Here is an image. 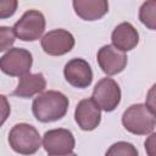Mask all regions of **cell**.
Masks as SVG:
<instances>
[{
    "instance_id": "cell-1",
    "label": "cell",
    "mask_w": 156,
    "mask_h": 156,
    "mask_svg": "<svg viewBox=\"0 0 156 156\" xmlns=\"http://www.w3.org/2000/svg\"><path fill=\"white\" fill-rule=\"evenodd\" d=\"M68 98L57 90L40 93L32 102V112L41 123H49L61 119L68 110Z\"/></svg>"
},
{
    "instance_id": "cell-2",
    "label": "cell",
    "mask_w": 156,
    "mask_h": 156,
    "mask_svg": "<svg viewBox=\"0 0 156 156\" xmlns=\"http://www.w3.org/2000/svg\"><path fill=\"white\" fill-rule=\"evenodd\" d=\"M122 124L127 132L134 135L151 134L156 126L155 111L150 110L145 104L130 105L122 115Z\"/></svg>"
},
{
    "instance_id": "cell-3",
    "label": "cell",
    "mask_w": 156,
    "mask_h": 156,
    "mask_svg": "<svg viewBox=\"0 0 156 156\" xmlns=\"http://www.w3.org/2000/svg\"><path fill=\"white\" fill-rule=\"evenodd\" d=\"M11 149L20 155H34L41 146V138L37 128L29 123H17L9 133Z\"/></svg>"
},
{
    "instance_id": "cell-4",
    "label": "cell",
    "mask_w": 156,
    "mask_h": 156,
    "mask_svg": "<svg viewBox=\"0 0 156 156\" xmlns=\"http://www.w3.org/2000/svg\"><path fill=\"white\" fill-rule=\"evenodd\" d=\"M45 17L39 10H28L13 24L15 37L22 41H35L40 39L45 30Z\"/></svg>"
},
{
    "instance_id": "cell-5",
    "label": "cell",
    "mask_w": 156,
    "mask_h": 156,
    "mask_svg": "<svg viewBox=\"0 0 156 156\" xmlns=\"http://www.w3.org/2000/svg\"><path fill=\"white\" fill-rule=\"evenodd\" d=\"M33 56L23 48H11L0 57V71L10 77H23L30 73Z\"/></svg>"
},
{
    "instance_id": "cell-6",
    "label": "cell",
    "mask_w": 156,
    "mask_h": 156,
    "mask_svg": "<svg viewBox=\"0 0 156 156\" xmlns=\"http://www.w3.org/2000/svg\"><path fill=\"white\" fill-rule=\"evenodd\" d=\"M121 96L122 93L117 82L110 77H105L95 84L90 99L100 110L112 112L119 105Z\"/></svg>"
},
{
    "instance_id": "cell-7",
    "label": "cell",
    "mask_w": 156,
    "mask_h": 156,
    "mask_svg": "<svg viewBox=\"0 0 156 156\" xmlns=\"http://www.w3.org/2000/svg\"><path fill=\"white\" fill-rule=\"evenodd\" d=\"M41 146L49 156H63L73 152L76 139L71 130L66 128H55L45 132L41 139Z\"/></svg>"
},
{
    "instance_id": "cell-8",
    "label": "cell",
    "mask_w": 156,
    "mask_h": 156,
    "mask_svg": "<svg viewBox=\"0 0 156 156\" xmlns=\"http://www.w3.org/2000/svg\"><path fill=\"white\" fill-rule=\"evenodd\" d=\"M76 40L71 32L57 28L49 30L41 38V49L50 56H62L74 48Z\"/></svg>"
},
{
    "instance_id": "cell-9",
    "label": "cell",
    "mask_w": 156,
    "mask_h": 156,
    "mask_svg": "<svg viewBox=\"0 0 156 156\" xmlns=\"http://www.w3.org/2000/svg\"><path fill=\"white\" fill-rule=\"evenodd\" d=\"M65 79L74 88L85 89L93 82V69L88 61L82 57L71 58L63 68Z\"/></svg>"
},
{
    "instance_id": "cell-10",
    "label": "cell",
    "mask_w": 156,
    "mask_h": 156,
    "mask_svg": "<svg viewBox=\"0 0 156 156\" xmlns=\"http://www.w3.org/2000/svg\"><path fill=\"white\" fill-rule=\"evenodd\" d=\"M96 60L101 71L107 76H115L121 73L128 62V57L126 52L117 50L111 44L104 45L99 49Z\"/></svg>"
},
{
    "instance_id": "cell-11",
    "label": "cell",
    "mask_w": 156,
    "mask_h": 156,
    "mask_svg": "<svg viewBox=\"0 0 156 156\" xmlns=\"http://www.w3.org/2000/svg\"><path fill=\"white\" fill-rule=\"evenodd\" d=\"M74 119L82 130L91 132L98 128L101 122V110L90 98L83 99L76 106Z\"/></svg>"
},
{
    "instance_id": "cell-12",
    "label": "cell",
    "mask_w": 156,
    "mask_h": 156,
    "mask_svg": "<svg viewBox=\"0 0 156 156\" xmlns=\"http://www.w3.org/2000/svg\"><path fill=\"white\" fill-rule=\"evenodd\" d=\"M112 46L122 52L133 50L139 43V33L129 22H122L115 27L111 34Z\"/></svg>"
},
{
    "instance_id": "cell-13",
    "label": "cell",
    "mask_w": 156,
    "mask_h": 156,
    "mask_svg": "<svg viewBox=\"0 0 156 156\" xmlns=\"http://www.w3.org/2000/svg\"><path fill=\"white\" fill-rule=\"evenodd\" d=\"M72 6L76 15L84 21H98L108 12L106 0H74Z\"/></svg>"
},
{
    "instance_id": "cell-14",
    "label": "cell",
    "mask_w": 156,
    "mask_h": 156,
    "mask_svg": "<svg viewBox=\"0 0 156 156\" xmlns=\"http://www.w3.org/2000/svg\"><path fill=\"white\" fill-rule=\"evenodd\" d=\"M46 88V79L43 73H28L20 78L17 88L12 95L22 99H29L34 95H39Z\"/></svg>"
},
{
    "instance_id": "cell-15",
    "label": "cell",
    "mask_w": 156,
    "mask_h": 156,
    "mask_svg": "<svg viewBox=\"0 0 156 156\" xmlns=\"http://www.w3.org/2000/svg\"><path fill=\"white\" fill-rule=\"evenodd\" d=\"M139 20L150 30L156 29V1L150 0L143 2L139 9Z\"/></svg>"
},
{
    "instance_id": "cell-16",
    "label": "cell",
    "mask_w": 156,
    "mask_h": 156,
    "mask_svg": "<svg viewBox=\"0 0 156 156\" xmlns=\"http://www.w3.org/2000/svg\"><path fill=\"white\" fill-rule=\"evenodd\" d=\"M105 156H139L138 149L128 141H117L112 144Z\"/></svg>"
},
{
    "instance_id": "cell-17",
    "label": "cell",
    "mask_w": 156,
    "mask_h": 156,
    "mask_svg": "<svg viewBox=\"0 0 156 156\" xmlns=\"http://www.w3.org/2000/svg\"><path fill=\"white\" fill-rule=\"evenodd\" d=\"M15 33L11 27L0 26V52L10 50L11 46L15 44Z\"/></svg>"
},
{
    "instance_id": "cell-18",
    "label": "cell",
    "mask_w": 156,
    "mask_h": 156,
    "mask_svg": "<svg viewBox=\"0 0 156 156\" xmlns=\"http://www.w3.org/2000/svg\"><path fill=\"white\" fill-rule=\"evenodd\" d=\"M17 0H0V20L12 17L17 10Z\"/></svg>"
},
{
    "instance_id": "cell-19",
    "label": "cell",
    "mask_w": 156,
    "mask_h": 156,
    "mask_svg": "<svg viewBox=\"0 0 156 156\" xmlns=\"http://www.w3.org/2000/svg\"><path fill=\"white\" fill-rule=\"evenodd\" d=\"M10 113H11L10 102L5 95L0 94V127L7 121Z\"/></svg>"
},
{
    "instance_id": "cell-20",
    "label": "cell",
    "mask_w": 156,
    "mask_h": 156,
    "mask_svg": "<svg viewBox=\"0 0 156 156\" xmlns=\"http://www.w3.org/2000/svg\"><path fill=\"white\" fill-rule=\"evenodd\" d=\"M155 136L156 134L155 133H151L149 135V138L145 140V150H146V154L147 156H156V152H155Z\"/></svg>"
},
{
    "instance_id": "cell-21",
    "label": "cell",
    "mask_w": 156,
    "mask_h": 156,
    "mask_svg": "<svg viewBox=\"0 0 156 156\" xmlns=\"http://www.w3.org/2000/svg\"><path fill=\"white\" fill-rule=\"evenodd\" d=\"M63 156H78V155L74 154V152H71V154H68V155H63Z\"/></svg>"
}]
</instances>
